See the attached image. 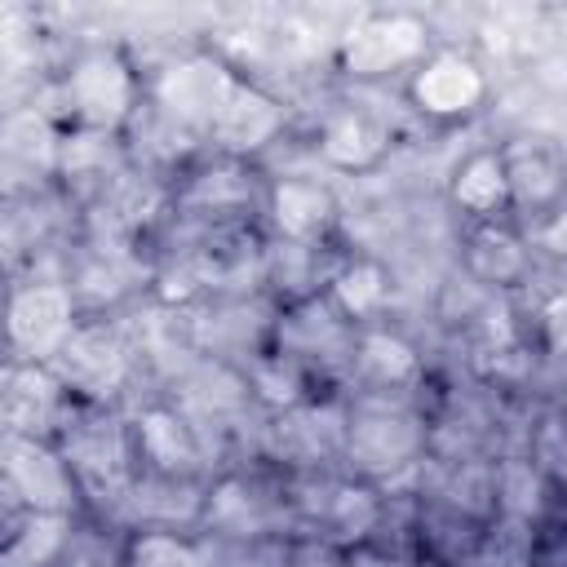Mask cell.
Returning a JSON list of instances; mask_svg holds the SVG:
<instances>
[{
  "mask_svg": "<svg viewBox=\"0 0 567 567\" xmlns=\"http://www.w3.org/2000/svg\"><path fill=\"white\" fill-rule=\"evenodd\" d=\"M4 483L13 501H22L31 514H62V518L80 492L66 452H53L44 439H27V434L4 439Z\"/></svg>",
  "mask_w": 567,
  "mask_h": 567,
  "instance_id": "6da1fadb",
  "label": "cell"
},
{
  "mask_svg": "<svg viewBox=\"0 0 567 567\" xmlns=\"http://www.w3.org/2000/svg\"><path fill=\"white\" fill-rule=\"evenodd\" d=\"M235 89H239V80L221 62H213V58L199 53V58L173 62L159 75L155 97H159V106H164L168 120H182V124H195V128H208L213 133V124L226 111V102H230Z\"/></svg>",
  "mask_w": 567,
  "mask_h": 567,
  "instance_id": "3957f363",
  "label": "cell"
},
{
  "mask_svg": "<svg viewBox=\"0 0 567 567\" xmlns=\"http://www.w3.org/2000/svg\"><path fill=\"white\" fill-rule=\"evenodd\" d=\"M279 124H284L279 102H275V97H266L261 89H252V84H244V80H239V89L230 93L226 111H221V115H217V124H213V137H217L226 151L248 155V151H261V146L279 133Z\"/></svg>",
  "mask_w": 567,
  "mask_h": 567,
  "instance_id": "8fae6325",
  "label": "cell"
},
{
  "mask_svg": "<svg viewBox=\"0 0 567 567\" xmlns=\"http://www.w3.org/2000/svg\"><path fill=\"white\" fill-rule=\"evenodd\" d=\"M288 567H350V554H341L323 536H310V540H297L288 549Z\"/></svg>",
  "mask_w": 567,
  "mask_h": 567,
  "instance_id": "cb8c5ba5",
  "label": "cell"
},
{
  "mask_svg": "<svg viewBox=\"0 0 567 567\" xmlns=\"http://www.w3.org/2000/svg\"><path fill=\"white\" fill-rule=\"evenodd\" d=\"M536 239H540V248H549L554 257H567V208H558V213H549V217L540 221V230H536Z\"/></svg>",
  "mask_w": 567,
  "mask_h": 567,
  "instance_id": "484cf974",
  "label": "cell"
},
{
  "mask_svg": "<svg viewBox=\"0 0 567 567\" xmlns=\"http://www.w3.org/2000/svg\"><path fill=\"white\" fill-rule=\"evenodd\" d=\"M408 93H412L416 111H425L434 120H456V115H470L487 97V80L465 53L443 49V53H430L412 71Z\"/></svg>",
  "mask_w": 567,
  "mask_h": 567,
  "instance_id": "8992f818",
  "label": "cell"
},
{
  "mask_svg": "<svg viewBox=\"0 0 567 567\" xmlns=\"http://www.w3.org/2000/svg\"><path fill=\"white\" fill-rule=\"evenodd\" d=\"M66 390H80L89 399L111 394L124 381V350L106 328H75L66 337V346L58 350V359L49 363Z\"/></svg>",
  "mask_w": 567,
  "mask_h": 567,
  "instance_id": "ba28073f",
  "label": "cell"
},
{
  "mask_svg": "<svg viewBox=\"0 0 567 567\" xmlns=\"http://www.w3.org/2000/svg\"><path fill=\"white\" fill-rule=\"evenodd\" d=\"M350 567H403V563H394V558H385L377 549H359V554H350Z\"/></svg>",
  "mask_w": 567,
  "mask_h": 567,
  "instance_id": "4316f807",
  "label": "cell"
},
{
  "mask_svg": "<svg viewBox=\"0 0 567 567\" xmlns=\"http://www.w3.org/2000/svg\"><path fill=\"white\" fill-rule=\"evenodd\" d=\"M66 106L89 133H111L133 111V75L120 53L93 49L66 75Z\"/></svg>",
  "mask_w": 567,
  "mask_h": 567,
  "instance_id": "7a4b0ae2",
  "label": "cell"
},
{
  "mask_svg": "<svg viewBox=\"0 0 567 567\" xmlns=\"http://www.w3.org/2000/svg\"><path fill=\"white\" fill-rule=\"evenodd\" d=\"M425 53V27L408 13H381L359 22L346 40H341V66L359 80L385 75L394 66H408Z\"/></svg>",
  "mask_w": 567,
  "mask_h": 567,
  "instance_id": "5b68a950",
  "label": "cell"
},
{
  "mask_svg": "<svg viewBox=\"0 0 567 567\" xmlns=\"http://www.w3.org/2000/svg\"><path fill=\"white\" fill-rule=\"evenodd\" d=\"M452 199L474 213V217H492L509 204V177H505V159L501 151H478L470 155L456 177H452Z\"/></svg>",
  "mask_w": 567,
  "mask_h": 567,
  "instance_id": "4fadbf2b",
  "label": "cell"
},
{
  "mask_svg": "<svg viewBox=\"0 0 567 567\" xmlns=\"http://www.w3.org/2000/svg\"><path fill=\"white\" fill-rule=\"evenodd\" d=\"M465 567H532V532L523 527H492Z\"/></svg>",
  "mask_w": 567,
  "mask_h": 567,
  "instance_id": "7402d4cb",
  "label": "cell"
},
{
  "mask_svg": "<svg viewBox=\"0 0 567 567\" xmlns=\"http://www.w3.org/2000/svg\"><path fill=\"white\" fill-rule=\"evenodd\" d=\"M346 447H350V461L363 470V474H390L399 465H408L421 447V430L412 416H399V412H363L350 421V434H346Z\"/></svg>",
  "mask_w": 567,
  "mask_h": 567,
  "instance_id": "30bf717a",
  "label": "cell"
},
{
  "mask_svg": "<svg viewBox=\"0 0 567 567\" xmlns=\"http://www.w3.org/2000/svg\"><path fill=\"white\" fill-rule=\"evenodd\" d=\"M124 567H208L199 545L177 532H137L124 549Z\"/></svg>",
  "mask_w": 567,
  "mask_h": 567,
  "instance_id": "d6986e66",
  "label": "cell"
},
{
  "mask_svg": "<svg viewBox=\"0 0 567 567\" xmlns=\"http://www.w3.org/2000/svg\"><path fill=\"white\" fill-rule=\"evenodd\" d=\"M71 390L49 363H13L4 377V425L9 434L44 439V430L62 416V399Z\"/></svg>",
  "mask_w": 567,
  "mask_h": 567,
  "instance_id": "9c48e42d",
  "label": "cell"
},
{
  "mask_svg": "<svg viewBox=\"0 0 567 567\" xmlns=\"http://www.w3.org/2000/svg\"><path fill=\"white\" fill-rule=\"evenodd\" d=\"M66 461L75 470L80 483H106V487H120L124 483V470H128V447L115 430L106 425H84L75 430L71 447H66Z\"/></svg>",
  "mask_w": 567,
  "mask_h": 567,
  "instance_id": "5bb4252c",
  "label": "cell"
},
{
  "mask_svg": "<svg viewBox=\"0 0 567 567\" xmlns=\"http://www.w3.org/2000/svg\"><path fill=\"white\" fill-rule=\"evenodd\" d=\"M270 217L288 239L306 244L332 221V195L319 182H279L270 190Z\"/></svg>",
  "mask_w": 567,
  "mask_h": 567,
  "instance_id": "7c38bea8",
  "label": "cell"
},
{
  "mask_svg": "<svg viewBox=\"0 0 567 567\" xmlns=\"http://www.w3.org/2000/svg\"><path fill=\"white\" fill-rule=\"evenodd\" d=\"M137 439H142V456L159 474H177V470H190L195 465V439H190V430L173 412H164V408H155V412H146L137 421Z\"/></svg>",
  "mask_w": 567,
  "mask_h": 567,
  "instance_id": "2e32d148",
  "label": "cell"
},
{
  "mask_svg": "<svg viewBox=\"0 0 567 567\" xmlns=\"http://www.w3.org/2000/svg\"><path fill=\"white\" fill-rule=\"evenodd\" d=\"M470 266L483 284H514L527 266V252L523 244L509 235V230H496V226H483L474 239H470Z\"/></svg>",
  "mask_w": 567,
  "mask_h": 567,
  "instance_id": "ac0fdd59",
  "label": "cell"
},
{
  "mask_svg": "<svg viewBox=\"0 0 567 567\" xmlns=\"http://www.w3.org/2000/svg\"><path fill=\"white\" fill-rule=\"evenodd\" d=\"M332 523L346 536H363L377 523V501L363 487H337L332 492Z\"/></svg>",
  "mask_w": 567,
  "mask_h": 567,
  "instance_id": "603a6c76",
  "label": "cell"
},
{
  "mask_svg": "<svg viewBox=\"0 0 567 567\" xmlns=\"http://www.w3.org/2000/svg\"><path fill=\"white\" fill-rule=\"evenodd\" d=\"M354 359H359V368H363L377 385H403V381L416 372V350H412L403 337L381 332V328L359 332Z\"/></svg>",
  "mask_w": 567,
  "mask_h": 567,
  "instance_id": "e0dca14e",
  "label": "cell"
},
{
  "mask_svg": "<svg viewBox=\"0 0 567 567\" xmlns=\"http://www.w3.org/2000/svg\"><path fill=\"white\" fill-rule=\"evenodd\" d=\"M505 177H509V204L527 208V213H558V199L567 190V168L558 159V151L540 137H514L505 151Z\"/></svg>",
  "mask_w": 567,
  "mask_h": 567,
  "instance_id": "52a82bcc",
  "label": "cell"
},
{
  "mask_svg": "<svg viewBox=\"0 0 567 567\" xmlns=\"http://www.w3.org/2000/svg\"><path fill=\"white\" fill-rule=\"evenodd\" d=\"M75 328L80 323H75L71 292L58 284H31L9 306V337L27 354V363H44V359L53 363Z\"/></svg>",
  "mask_w": 567,
  "mask_h": 567,
  "instance_id": "277c9868",
  "label": "cell"
},
{
  "mask_svg": "<svg viewBox=\"0 0 567 567\" xmlns=\"http://www.w3.org/2000/svg\"><path fill=\"white\" fill-rule=\"evenodd\" d=\"M319 151L328 164L337 168H368L381 159L385 151V133L363 115V111H341L323 124V137H319Z\"/></svg>",
  "mask_w": 567,
  "mask_h": 567,
  "instance_id": "9a60e30c",
  "label": "cell"
},
{
  "mask_svg": "<svg viewBox=\"0 0 567 567\" xmlns=\"http://www.w3.org/2000/svg\"><path fill=\"white\" fill-rule=\"evenodd\" d=\"M217 567H270V563H266V558H257V554H248V549H244V554H226V558H221V563H217Z\"/></svg>",
  "mask_w": 567,
  "mask_h": 567,
  "instance_id": "83f0119b",
  "label": "cell"
},
{
  "mask_svg": "<svg viewBox=\"0 0 567 567\" xmlns=\"http://www.w3.org/2000/svg\"><path fill=\"white\" fill-rule=\"evenodd\" d=\"M62 527H66L62 514H31L27 532H18L9 540V567H40V563H49L53 549L62 545Z\"/></svg>",
  "mask_w": 567,
  "mask_h": 567,
  "instance_id": "44dd1931",
  "label": "cell"
},
{
  "mask_svg": "<svg viewBox=\"0 0 567 567\" xmlns=\"http://www.w3.org/2000/svg\"><path fill=\"white\" fill-rule=\"evenodd\" d=\"M332 301L341 306V315L363 319L385 301V270L377 261H350L337 279H332Z\"/></svg>",
  "mask_w": 567,
  "mask_h": 567,
  "instance_id": "ffe728a7",
  "label": "cell"
},
{
  "mask_svg": "<svg viewBox=\"0 0 567 567\" xmlns=\"http://www.w3.org/2000/svg\"><path fill=\"white\" fill-rule=\"evenodd\" d=\"M540 337L554 354H567V292H558L540 306Z\"/></svg>",
  "mask_w": 567,
  "mask_h": 567,
  "instance_id": "d4e9b609",
  "label": "cell"
}]
</instances>
